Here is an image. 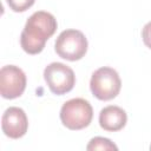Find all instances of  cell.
Here are the masks:
<instances>
[{"mask_svg":"<svg viewBox=\"0 0 151 151\" xmlns=\"http://www.w3.org/2000/svg\"><path fill=\"white\" fill-rule=\"evenodd\" d=\"M57 19L48 12H34L26 21V25L20 35V44L22 50L28 54L40 53L48 38H51L57 29Z\"/></svg>","mask_w":151,"mask_h":151,"instance_id":"1","label":"cell"},{"mask_svg":"<svg viewBox=\"0 0 151 151\" xmlns=\"http://www.w3.org/2000/svg\"><path fill=\"white\" fill-rule=\"evenodd\" d=\"M93 118L91 104L83 98H73L64 103L60 109V120L70 130L87 127Z\"/></svg>","mask_w":151,"mask_h":151,"instance_id":"2","label":"cell"},{"mask_svg":"<svg viewBox=\"0 0 151 151\" xmlns=\"http://www.w3.org/2000/svg\"><path fill=\"white\" fill-rule=\"evenodd\" d=\"M122 80L116 70L104 66L93 72L90 80L91 92L99 100H111L120 91Z\"/></svg>","mask_w":151,"mask_h":151,"instance_id":"3","label":"cell"},{"mask_svg":"<svg viewBox=\"0 0 151 151\" xmlns=\"http://www.w3.org/2000/svg\"><path fill=\"white\" fill-rule=\"evenodd\" d=\"M55 52L63 59L76 61L81 59L87 51V39L78 29L63 31L54 44Z\"/></svg>","mask_w":151,"mask_h":151,"instance_id":"4","label":"cell"},{"mask_svg":"<svg viewBox=\"0 0 151 151\" xmlns=\"http://www.w3.org/2000/svg\"><path fill=\"white\" fill-rule=\"evenodd\" d=\"M44 78L51 92L61 96L70 92L76 84V76L71 67L63 63H51L44 70Z\"/></svg>","mask_w":151,"mask_h":151,"instance_id":"5","label":"cell"},{"mask_svg":"<svg viewBox=\"0 0 151 151\" xmlns=\"http://www.w3.org/2000/svg\"><path fill=\"white\" fill-rule=\"evenodd\" d=\"M26 76L24 71L14 65L2 66L0 70V93L6 99L20 97L26 88Z\"/></svg>","mask_w":151,"mask_h":151,"instance_id":"6","label":"cell"},{"mask_svg":"<svg viewBox=\"0 0 151 151\" xmlns=\"http://www.w3.org/2000/svg\"><path fill=\"white\" fill-rule=\"evenodd\" d=\"M1 127L2 132L12 139H18L25 136L28 129V120L25 111L17 106L8 107L2 114Z\"/></svg>","mask_w":151,"mask_h":151,"instance_id":"7","label":"cell"},{"mask_svg":"<svg viewBox=\"0 0 151 151\" xmlns=\"http://www.w3.org/2000/svg\"><path fill=\"white\" fill-rule=\"evenodd\" d=\"M127 122L126 112L116 105H110L104 107L99 113V125L105 131H119Z\"/></svg>","mask_w":151,"mask_h":151,"instance_id":"8","label":"cell"},{"mask_svg":"<svg viewBox=\"0 0 151 151\" xmlns=\"http://www.w3.org/2000/svg\"><path fill=\"white\" fill-rule=\"evenodd\" d=\"M86 150H88V151H92V150H114V151H117L118 147H117L116 144H113L107 138H104V137H94L87 144Z\"/></svg>","mask_w":151,"mask_h":151,"instance_id":"9","label":"cell"},{"mask_svg":"<svg viewBox=\"0 0 151 151\" xmlns=\"http://www.w3.org/2000/svg\"><path fill=\"white\" fill-rule=\"evenodd\" d=\"M9 8L14 12H25L33 6L35 0H6Z\"/></svg>","mask_w":151,"mask_h":151,"instance_id":"10","label":"cell"},{"mask_svg":"<svg viewBox=\"0 0 151 151\" xmlns=\"http://www.w3.org/2000/svg\"><path fill=\"white\" fill-rule=\"evenodd\" d=\"M142 38H143V41L144 44L151 48V21L147 22L144 27H143V31H142Z\"/></svg>","mask_w":151,"mask_h":151,"instance_id":"11","label":"cell"},{"mask_svg":"<svg viewBox=\"0 0 151 151\" xmlns=\"http://www.w3.org/2000/svg\"><path fill=\"white\" fill-rule=\"evenodd\" d=\"M150 150H151V145H150Z\"/></svg>","mask_w":151,"mask_h":151,"instance_id":"12","label":"cell"}]
</instances>
